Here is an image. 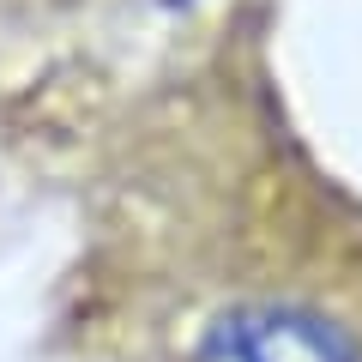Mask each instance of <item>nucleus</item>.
Masks as SVG:
<instances>
[{"instance_id": "obj_1", "label": "nucleus", "mask_w": 362, "mask_h": 362, "mask_svg": "<svg viewBox=\"0 0 362 362\" xmlns=\"http://www.w3.org/2000/svg\"><path fill=\"white\" fill-rule=\"evenodd\" d=\"M194 362H362V344L302 302H235L199 332Z\"/></svg>"}]
</instances>
